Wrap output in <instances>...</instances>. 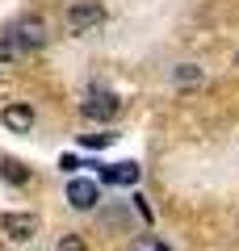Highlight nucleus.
I'll list each match as a JSON object with an SVG mask.
<instances>
[{"instance_id":"obj_1","label":"nucleus","mask_w":239,"mask_h":251,"mask_svg":"<svg viewBox=\"0 0 239 251\" xmlns=\"http://www.w3.org/2000/svg\"><path fill=\"white\" fill-rule=\"evenodd\" d=\"M9 46L13 50H42L46 46V21L42 17H17L9 29Z\"/></svg>"},{"instance_id":"obj_2","label":"nucleus","mask_w":239,"mask_h":251,"mask_svg":"<svg viewBox=\"0 0 239 251\" xmlns=\"http://www.w3.org/2000/svg\"><path fill=\"white\" fill-rule=\"evenodd\" d=\"M118 105H122V100H118L114 92H105V88H92L89 97L80 100L84 117H92V122H109V117H118Z\"/></svg>"},{"instance_id":"obj_3","label":"nucleus","mask_w":239,"mask_h":251,"mask_svg":"<svg viewBox=\"0 0 239 251\" xmlns=\"http://www.w3.org/2000/svg\"><path fill=\"white\" fill-rule=\"evenodd\" d=\"M101 4H92V0H84V4H71L67 9V29L71 34H89V29H97L101 25Z\"/></svg>"},{"instance_id":"obj_4","label":"nucleus","mask_w":239,"mask_h":251,"mask_svg":"<svg viewBox=\"0 0 239 251\" xmlns=\"http://www.w3.org/2000/svg\"><path fill=\"white\" fill-rule=\"evenodd\" d=\"M0 226H4L9 239H34L38 218H34V214H4V218H0Z\"/></svg>"},{"instance_id":"obj_5","label":"nucleus","mask_w":239,"mask_h":251,"mask_svg":"<svg viewBox=\"0 0 239 251\" xmlns=\"http://www.w3.org/2000/svg\"><path fill=\"white\" fill-rule=\"evenodd\" d=\"M67 201L76 209H92L97 205V180H71L67 184Z\"/></svg>"},{"instance_id":"obj_6","label":"nucleus","mask_w":239,"mask_h":251,"mask_svg":"<svg viewBox=\"0 0 239 251\" xmlns=\"http://www.w3.org/2000/svg\"><path fill=\"white\" fill-rule=\"evenodd\" d=\"M0 122L21 134V130H30V126H34V109H30V105H9L4 113H0Z\"/></svg>"},{"instance_id":"obj_7","label":"nucleus","mask_w":239,"mask_h":251,"mask_svg":"<svg viewBox=\"0 0 239 251\" xmlns=\"http://www.w3.org/2000/svg\"><path fill=\"white\" fill-rule=\"evenodd\" d=\"M101 176H105L109 184H134V180H139V163H114V168H105Z\"/></svg>"},{"instance_id":"obj_8","label":"nucleus","mask_w":239,"mask_h":251,"mask_svg":"<svg viewBox=\"0 0 239 251\" xmlns=\"http://www.w3.org/2000/svg\"><path fill=\"white\" fill-rule=\"evenodd\" d=\"M0 176L9 180V184H26V180H30V172L21 168V163H13V159H4V163H0Z\"/></svg>"},{"instance_id":"obj_9","label":"nucleus","mask_w":239,"mask_h":251,"mask_svg":"<svg viewBox=\"0 0 239 251\" xmlns=\"http://www.w3.org/2000/svg\"><path fill=\"white\" fill-rule=\"evenodd\" d=\"M172 80H177L180 88H185V84H197V80H202V72H197V67H189V63H185V67H177V72H172Z\"/></svg>"},{"instance_id":"obj_10","label":"nucleus","mask_w":239,"mask_h":251,"mask_svg":"<svg viewBox=\"0 0 239 251\" xmlns=\"http://www.w3.org/2000/svg\"><path fill=\"white\" fill-rule=\"evenodd\" d=\"M59 251H84V239H76V234H67V239H59Z\"/></svg>"},{"instance_id":"obj_11","label":"nucleus","mask_w":239,"mask_h":251,"mask_svg":"<svg viewBox=\"0 0 239 251\" xmlns=\"http://www.w3.org/2000/svg\"><path fill=\"white\" fill-rule=\"evenodd\" d=\"M134 251H164V243H155V239H139V243H134Z\"/></svg>"},{"instance_id":"obj_12","label":"nucleus","mask_w":239,"mask_h":251,"mask_svg":"<svg viewBox=\"0 0 239 251\" xmlns=\"http://www.w3.org/2000/svg\"><path fill=\"white\" fill-rule=\"evenodd\" d=\"M9 59H13V46H9V42H0V67H9Z\"/></svg>"}]
</instances>
